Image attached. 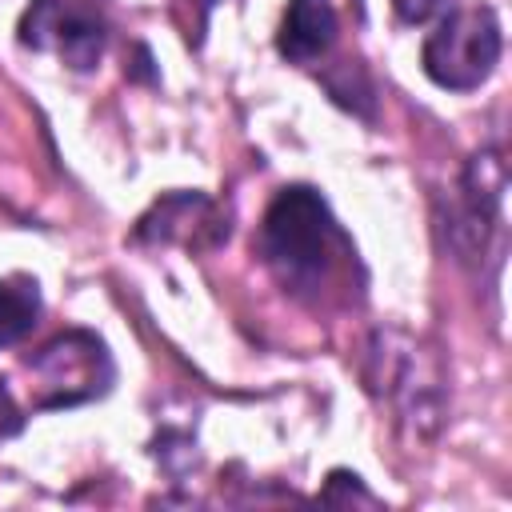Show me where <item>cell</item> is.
I'll return each instance as SVG.
<instances>
[{
	"label": "cell",
	"mask_w": 512,
	"mask_h": 512,
	"mask_svg": "<svg viewBox=\"0 0 512 512\" xmlns=\"http://www.w3.org/2000/svg\"><path fill=\"white\" fill-rule=\"evenodd\" d=\"M328 236H332V216L320 192L292 184L264 212L260 252L284 284H312L328 268Z\"/></svg>",
	"instance_id": "obj_1"
},
{
	"label": "cell",
	"mask_w": 512,
	"mask_h": 512,
	"mask_svg": "<svg viewBox=\"0 0 512 512\" xmlns=\"http://www.w3.org/2000/svg\"><path fill=\"white\" fill-rule=\"evenodd\" d=\"M424 72L452 92L480 88L500 60V20L492 8H452L424 40Z\"/></svg>",
	"instance_id": "obj_2"
},
{
	"label": "cell",
	"mask_w": 512,
	"mask_h": 512,
	"mask_svg": "<svg viewBox=\"0 0 512 512\" xmlns=\"http://www.w3.org/2000/svg\"><path fill=\"white\" fill-rule=\"evenodd\" d=\"M32 376H40V392L32 400V408H68V404H84L92 396H100L112 380V360L104 340H96L92 332H64L52 344H44L32 360H28Z\"/></svg>",
	"instance_id": "obj_3"
},
{
	"label": "cell",
	"mask_w": 512,
	"mask_h": 512,
	"mask_svg": "<svg viewBox=\"0 0 512 512\" xmlns=\"http://www.w3.org/2000/svg\"><path fill=\"white\" fill-rule=\"evenodd\" d=\"M20 44L36 52H56L68 68L88 72L104 52V32L92 16L68 8L64 0H32L20 16Z\"/></svg>",
	"instance_id": "obj_4"
},
{
	"label": "cell",
	"mask_w": 512,
	"mask_h": 512,
	"mask_svg": "<svg viewBox=\"0 0 512 512\" xmlns=\"http://www.w3.org/2000/svg\"><path fill=\"white\" fill-rule=\"evenodd\" d=\"M140 240H180L188 248H208L228 236V216L200 192H180L160 200L136 228Z\"/></svg>",
	"instance_id": "obj_5"
},
{
	"label": "cell",
	"mask_w": 512,
	"mask_h": 512,
	"mask_svg": "<svg viewBox=\"0 0 512 512\" xmlns=\"http://www.w3.org/2000/svg\"><path fill=\"white\" fill-rule=\"evenodd\" d=\"M336 40V8L332 0H288L276 48L280 56H288L292 64H308L316 56H324Z\"/></svg>",
	"instance_id": "obj_6"
},
{
	"label": "cell",
	"mask_w": 512,
	"mask_h": 512,
	"mask_svg": "<svg viewBox=\"0 0 512 512\" xmlns=\"http://www.w3.org/2000/svg\"><path fill=\"white\" fill-rule=\"evenodd\" d=\"M40 316V288L28 276H4L0 280V348H12L36 328Z\"/></svg>",
	"instance_id": "obj_7"
},
{
	"label": "cell",
	"mask_w": 512,
	"mask_h": 512,
	"mask_svg": "<svg viewBox=\"0 0 512 512\" xmlns=\"http://www.w3.org/2000/svg\"><path fill=\"white\" fill-rule=\"evenodd\" d=\"M396 16L404 24H428V20H440L456 8V0H392Z\"/></svg>",
	"instance_id": "obj_8"
},
{
	"label": "cell",
	"mask_w": 512,
	"mask_h": 512,
	"mask_svg": "<svg viewBox=\"0 0 512 512\" xmlns=\"http://www.w3.org/2000/svg\"><path fill=\"white\" fill-rule=\"evenodd\" d=\"M212 4H216V0H204V8H212Z\"/></svg>",
	"instance_id": "obj_9"
}]
</instances>
